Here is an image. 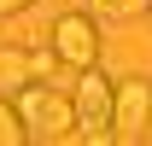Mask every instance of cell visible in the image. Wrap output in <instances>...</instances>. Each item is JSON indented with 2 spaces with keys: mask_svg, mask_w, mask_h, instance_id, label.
<instances>
[{
  "mask_svg": "<svg viewBox=\"0 0 152 146\" xmlns=\"http://www.w3.org/2000/svg\"><path fill=\"white\" fill-rule=\"evenodd\" d=\"M76 140H88V146H105L117 140L111 134V105H117V82L111 76H99L94 64L88 70H76Z\"/></svg>",
  "mask_w": 152,
  "mask_h": 146,
  "instance_id": "2",
  "label": "cell"
},
{
  "mask_svg": "<svg viewBox=\"0 0 152 146\" xmlns=\"http://www.w3.org/2000/svg\"><path fill=\"white\" fill-rule=\"evenodd\" d=\"M23 6H35V0H0V18H12V12H23Z\"/></svg>",
  "mask_w": 152,
  "mask_h": 146,
  "instance_id": "9",
  "label": "cell"
},
{
  "mask_svg": "<svg viewBox=\"0 0 152 146\" xmlns=\"http://www.w3.org/2000/svg\"><path fill=\"white\" fill-rule=\"evenodd\" d=\"M18 111H23V128H29V140H64L76 134V99L53 82H23L18 93Z\"/></svg>",
  "mask_w": 152,
  "mask_h": 146,
  "instance_id": "1",
  "label": "cell"
},
{
  "mask_svg": "<svg viewBox=\"0 0 152 146\" xmlns=\"http://www.w3.org/2000/svg\"><path fill=\"white\" fill-rule=\"evenodd\" d=\"M58 64H64V58H58L53 47H47V53H29V70H35V82H53V76H58Z\"/></svg>",
  "mask_w": 152,
  "mask_h": 146,
  "instance_id": "8",
  "label": "cell"
},
{
  "mask_svg": "<svg viewBox=\"0 0 152 146\" xmlns=\"http://www.w3.org/2000/svg\"><path fill=\"white\" fill-rule=\"evenodd\" d=\"M152 128V82L129 76V82H117V105H111V134L117 140H140Z\"/></svg>",
  "mask_w": 152,
  "mask_h": 146,
  "instance_id": "4",
  "label": "cell"
},
{
  "mask_svg": "<svg viewBox=\"0 0 152 146\" xmlns=\"http://www.w3.org/2000/svg\"><path fill=\"white\" fill-rule=\"evenodd\" d=\"M23 82H35V70H29V53H23V47H0V93L12 99Z\"/></svg>",
  "mask_w": 152,
  "mask_h": 146,
  "instance_id": "5",
  "label": "cell"
},
{
  "mask_svg": "<svg viewBox=\"0 0 152 146\" xmlns=\"http://www.w3.org/2000/svg\"><path fill=\"white\" fill-rule=\"evenodd\" d=\"M29 140V128H23V111L6 105V93H0V146H23Z\"/></svg>",
  "mask_w": 152,
  "mask_h": 146,
  "instance_id": "6",
  "label": "cell"
},
{
  "mask_svg": "<svg viewBox=\"0 0 152 146\" xmlns=\"http://www.w3.org/2000/svg\"><path fill=\"white\" fill-rule=\"evenodd\" d=\"M53 53L64 58V70H88L99 58V23L94 12H64L53 23Z\"/></svg>",
  "mask_w": 152,
  "mask_h": 146,
  "instance_id": "3",
  "label": "cell"
},
{
  "mask_svg": "<svg viewBox=\"0 0 152 146\" xmlns=\"http://www.w3.org/2000/svg\"><path fill=\"white\" fill-rule=\"evenodd\" d=\"M88 12L94 18H140V12H152V0H88Z\"/></svg>",
  "mask_w": 152,
  "mask_h": 146,
  "instance_id": "7",
  "label": "cell"
}]
</instances>
